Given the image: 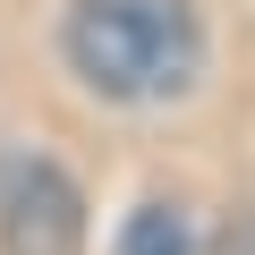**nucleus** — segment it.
<instances>
[{
	"mask_svg": "<svg viewBox=\"0 0 255 255\" xmlns=\"http://www.w3.org/2000/svg\"><path fill=\"white\" fill-rule=\"evenodd\" d=\"M68 60L111 102H162L196 77L204 34L187 0H68Z\"/></svg>",
	"mask_w": 255,
	"mask_h": 255,
	"instance_id": "1",
	"label": "nucleus"
},
{
	"mask_svg": "<svg viewBox=\"0 0 255 255\" xmlns=\"http://www.w3.org/2000/svg\"><path fill=\"white\" fill-rule=\"evenodd\" d=\"M77 238H85L77 187L43 153H9L0 162V247L9 255H77Z\"/></svg>",
	"mask_w": 255,
	"mask_h": 255,
	"instance_id": "2",
	"label": "nucleus"
},
{
	"mask_svg": "<svg viewBox=\"0 0 255 255\" xmlns=\"http://www.w3.org/2000/svg\"><path fill=\"white\" fill-rule=\"evenodd\" d=\"M119 255H187V221H179L170 204H145L136 221H128V238H119Z\"/></svg>",
	"mask_w": 255,
	"mask_h": 255,
	"instance_id": "3",
	"label": "nucleus"
},
{
	"mask_svg": "<svg viewBox=\"0 0 255 255\" xmlns=\"http://www.w3.org/2000/svg\"><path fill=\"white\" fill-rule=\"evenodd\" d=\"M221 255H255V221H247V230H230V247H221Z\"/></svg>",
	"mask_w": 255,
	"mask_h": 255,
	"instance_id": "4",
	"label": "nucleus"
}]
</instances>
